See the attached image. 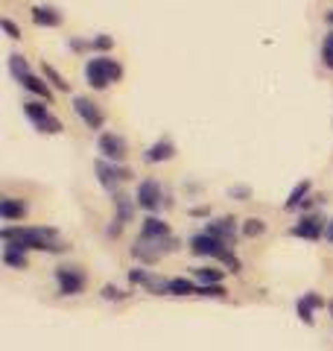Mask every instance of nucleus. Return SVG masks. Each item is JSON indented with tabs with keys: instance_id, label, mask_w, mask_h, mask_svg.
<instances>
[{
	"instance_id": "3",
	"label": "nucleus",
	"mask_w": 333,
	"mask_h": 351,
	"mask_svg": "<svg viewBox=\"0 0 333 351\" xmlns=\"http://www.w3.org/2000/svg\"><path fill=\"white\" fill-rule=\"evenodd\" d=\"M175 246H179V240H175L173 234L170 237H161V240H149V237H138L135 246H132V255H135L140 263H155L164 252H173Z\"/></svg>"
},
{
	"instance_id": "13",
	"label": "nucleus",
	"mask_w": 333,
	"mask_h": 351,
	"mask_svg": "<svg viewBox=\"0 0 333 351\" xmlns=\"http://www.w3.org/2000/svg\"><path fill=\"white\" fill-rule=\"evenodd\" d=\"M208 234H214L219 240H225V243H231V240L237 237V219L234 217H222V219H214V223L205 226Z\"/></svg>"
},
{
	"instance_id": "32",
	"label": "nucleus",
	"mask_w": 333,
	"mask_h": 351,
	"mask_svg": "<svg viewBox=\"0 0 333 351\" xmlns=\"http://www.w3.org/2000/svg\"><path fill=\"white\" fill-rule=\"evenodd\" d=\"M111 44H114V41H111L108 36H97V38L91 41V47H97V50H108Z\"/></svg>"
},
{
	"instance_id": "17",
	"label": "nucleus",
	"mask_w": 333,
	"mask_h": 351,
	"mask_svg": "<svg viewBox=\"0 0 333 351\" xmlns=\"http://www.w3.org/2000/svg\"><path fill=\"white\" fill-rule=\"evenodd\" d=\"M21 85H24L27 88V91H32V94H36V97H41V100H53V91H50V85L47 82H44L41 80V76H36V73H27L24 76V80H21Z\"/></svg>"
},
{
	"instance_id": "9",
	"label": "nucleus",
	"mask_w": 333,
	"mask_h": 351,
	"mask_svg": "<svg viewBox=\"0 0 333 351\" xmlns=\"http://www.w3.org/2000/svg\"><path fill=\"white\" fill-rule=\"evenodd\" d=\"M97 147H99V152L108 158V161H123L126 156H129V144H126V138H120V135H114V132H106V135H99V141H97Z\"/></svg>"
},
{
	"instance_id": "34",
	"label": "nucleus",
	"mask_w": 333,
	"mask_h": 351,
	"mask_svg": "<svg viewBox=\"0 0 333 351\" xmlns=\"http://www.w3.org/2000/svg\"><path fill=\"white\" fill-rule=\"evenodd\" d=\"M228 196H237V199H249L251 191H249V188H231V191H228Z\"/></svg>"
},
{
	"instance_id": "31",
	"label": "nucleus",
	"mask_w": 333,
	"mask_h": 351,
	"mask_svg": "<svg viewBox=\"0 0 333 351\" xmlns=\"http://www.w3.org/2000/svg\"><path fill=\"white\" fill-rule=\"evenodd\" d=\"M103 299H111V302H114V299H126V293L117 290L114 284H106V287H103Z\"/></svg>"
},
{
	"instance_id": "7",
	"label": "nucleus",
	"mask_w": 333,
	"mask_h": 351,
	"mask_svg": "<svg viewBox=\"0 0 333 351\" xmlns=\"http://www.w3.org/2000/svg\"><path fill=\"white\" fill-rule=\"evenodd\" d=\"M73 112L82 117V123L88 129H103V123H106L103 108H99L94 100H88V97H76V100H73Z\"/></svg>"
},
{
	"instance_id": "2",
	"label": "nucleus",
	"mask_w": 333,
	"mask_h": 351,
	"mask_svg": "<svg viewBox=\"0 0 333 351\" xmlns=\"http://www.w3.org/2000/svg\"><path fill=\"white\" fill-rule=\"evenodd\" d=\"M120 76H123V64L111 56H94L85 64V80L91 88H97V91H103L111 82H117Z\"/></svg>"
},
{
	"instance_id": "15",
	"label": "nucleus",
	"mask_w": 333,
	"mask_h": 351,
	"mask_svg": "<svg viewBox=\"0 0 333 351\" xmlns=\"http://www.w3.org/2000/svg\"><path fill=\"white\" fill-rule=\"evenodd\" d=\"M175 156V144L173 141H166V138H161V141H155V144L143 152V158H147L149 164H161V161H170Z\"/></svg>"
},
{
	"instance_id": "37",
	"label": "nucleus",
	"mask_w": 333,
	"mask_h": 351,
	"mask_svg": "<svg viewBox=\"0 0 333 351\" xmlns=\"http://www.w3.org/2000/svg\"><path fill=\"white\" fill-rule=\"evenodd\" d=\"M325 21H328V24H333V9H328V12H325Z\"/></svg>"
},
{
	"instance_id": "11",
	"label": "nucleus",
	"mask_w": 333,
	"mask_h": 351,
	"mask_svg": "<svg viewBox=\"0 0 333 351\" xmlns=\"http://www.w3.org/2000/svg\"><path fill=\"white\" fill-rule=\"evenodd\" d=\"M97 173H99V182H103V188H114L117 182L132 179V170L129 167H117V164H108V161H99L97 164Z\"/></svg>"
},
{
	"instance_id": "25",
	"label": "nucleus",
	"mask_w": 333,
	"mask_h": 351,
	"mask_svg": "<svg viewBox=\"0 0 333 351\" xmlns=\"http://www.w3.org/2000/svg\"><path fill=\"white\" fill-rule=\"evenodd\" d=\"M321 64L333 71V29L328 32L325 38H321Z\"/></svg>"
},
{
	"instance_id": "29",
	"label": "nucleus",
	"mask_w": 333,
	"mask_h": 351,
	"mask_svg": "<svg viewBox=\"0 0 333 351\" xmlns=\"http://www.w3.org/2000/svg\"><path fill=\"white\" fill-rule=\"evenodd\" d=\"M44 76H47V80H50L56 88H59V91H68V82H64L62 76H59V73H56V71L50 68V64H44Z\"/></svg>"
},
{
	"instance_id": "38",
	"label": "nucleus",
	"mask_w": 333,
	"mask_h": 351,
	"mask_svg": "<svg viewBox=\"0 0 333 351\" xmlns=\"http://www.w3.org/2000/svg\"><path fill=\"white\" fill-rule=\"evenodd\" d=\"M330 316H333V302H330Z\"/></svg>"
},
{
	"instance_id": "1",
	"label": "nucleus",
	"mask_w": 333,
	"mask_h": 351,
	"mask_svg": "<svg viewBox=\"0 0 333 351\" xmlns=\"http://www.w3.org/2000/svg\"><path fill=\"white\" fill-rule=\"evenodd\" d=\"M3 243H15L21 249H38V252H64V243L56 240V228H0Z\"/></svg>"
},
{
	"instance_id": "21",
	"label": "nucleus",
	"mask_w": 333,
	"mask_h": 351,
	"mask_svg": "<svg viewBox=\"0 0 333 351\" xmlns=\"http://www.w3.org/2000/svg\"><path fill=\"white\" fill-rule=\"evenodd\" d=\"M310 188H313V184H310L307 179L304 182H298L295 188H293V193H290V199H286V211H295V208H301L304 202H307V193H310Z\"/></svg>"
},
{
	"instance_id": "8",
	"label": "nucleus",
	"mask_w": 333,
	"mask_h": 351,
	"mask_svg": "<svg viewBox=\"0 0 333 351\" xmlns=\"http://www.w3.org/2000/svg\"><path fill=\"white\" fill-rule=\"evenodd\" d=\"M135 202L143 208V211H158L161 202H164V193H161V184L155 179H147L138 184V193H135Z\"/></svg>"
},
{
	"instance_id": "24",
	"label": "nucleus",
	"mask_w": 333,
	"mask_h": 351,
	"mask_svg": "<svg viewBox=\"0 0 333 351\" xmlns=\"http://www.w3.org/2000/svg\"><path fill=\"white\" fill-rule=\"evenodd\" d=\"M196 278L202 284H222V269H214V267H199L196 269Z\"/></svg>"
},
{
	"instance_id": "30",
	"label": "nucleus",
	"mask_w": 333,
	"mask_h": 351,
	"mask_svg": "<svg viewBox=\"0 0 333 351\" xmlns=\"http://www.w3.org/2000/svg\"><path fill=\"white\" fill-rule=\"evenodd\" d=\"M219 261L225 263V267H228L231 272H237V269H240V258H237V255H234V252H231V249H228V252H225V255H222Z\"/></svg>"
},
{
	"instance_id": "23",
	"label": "nucleus",
	"mask_w": 333,
	"mask_h": 351,
	"mask_svg": "<svg viewBox=\"0 0 333 351\" xmlns=\"http://www.w3.org/2000/svg\"><path fill=\"white\" fill-rule=\"evenodd\" d=\"M9 71H12V76L21 82V80H24V76L29 73V64H27V59H24V56H18V53H12V56H9Z\"/></svg>"
},
{
	"instance_id": "33",
	"label": "nucleus",
	"mask_w": 333,
	"mask_h": 351,
	"mask_svg": "<svg viewBox=\"0 0 333 351\" xmlns=\"http://www.w3.org/2000/svg\"><path fill=\"white\" fill-rule=\"evenodd\" d=\"M0 27H3V29L9 32V38H21L18 27H15V24H12V21H9V18H3V21H0Z\"/></svg>"
},
{
	"instance_id": "14",
	"label": "nucleus",
	"mask_w": 333,
	"mask_h": 351,
	"mask_svg": "<svg viewBox=\"0 0 333 351\" xmlns=\"http://www.w3.org/2000/svg\"><path fill=\"white\" fill-rule=\"evenodd\" d=\"M27 211H29V205L24 199H15V196H3V199H0V219H6V223L21 219Z\"/></svg>"
},
{
	"instance_id": "19",
	"label": "nucleus",
	"mask_w": 333,
	"mask_h": 351,
	"mask_svg": "<svg viewBox=\"0 0 333 351\" xmlns=\"http://www.w3.org/2000/svg\"><path fill=\"white\" fill-rule=\"evenodd\" d=\"M3 263L15 269H24L27 267V249H21L15 243H3Z\"/></svg>"
},
{
	"instance_id": "6",
	"label": "nucleus",
	"mask_w": 333,
	"mask_h": 351,
	"mask_svg": "<svg viewBox=\"0 0 333 351\" xmlns=\"http://www.w3.org/2000/svg\"><path fill=\"white\" fill-rule=\"evenodd\" d=\"M24 114L32 120V123H36L38 132H50V135H59V132H62V120H56V117L47 112V106H41V103H36V100L24 103Z\"/></svg>"
},
{
	"instance_id": "10",
	"label": "nucleus",
	"mask_w": 333,
	"mask_h": 351,
	"mask_svg": "<svg viewBox=\"0 0 333 351\" xmlns=\"http://www.w3.org/2000/svg\"><path fill=\"white\" fill-rule=\"evenodd\" d=\"M293 234H295V237H304V240L325 237V219H321L319 214H304V217L293 226Z\"/></svg>"
},
{
	"instance_id": "27",
	"label": "nucleus",
	"mask_w": 333,
	"mask_h": 351,
	"mask_svg": "<svg viewBox=\"0 0 333 351\" xmlns=\"http://www.w3.org/2000/svg\"><path fill=\"white\" fill-rule=\"evenodd\" d=\"M295 311H298V319H301L304 325H313V304H310L307 299H298Z\"/></svg>"
},
{
	"instance_id": "18",
	"label": "nucleus",
	"mask_w": 333,
	"mask_h": 351,
	"mask_svg": "<svg viewBox=\"0 0 333 351\" xmlns=\"http://www.w3.org/2000/svg\"><path fill=\"white\" fill-rule=\"evenodd\" d=\"M32 21H36L38 27H59L62 15L56 12L53 6H36V9H32Z\"/></svg>"
},
{
	"instance_id": "5",
	"label": "nucleus",
	"mask_w": 333,
	"mask_h": 351,
	"mask_svg": "<svg viewBox=\"0 0 333 351\" xmlns=\"http://www.w3.org/2000/svg\"><path fill=\"white\" fill-rule=\"evenodd\" d=\"M190 252H193V255H199V258H214V261H219L228 252V243H225V240H219V237H214V234L202 232V234H193L190 237Z\"/></svg>"
},
{
	"instance_id": "26",
	"label": "nucleus",
	"mask_w": 333,
	"mask_h": 351,
	"mask_svg": "<svg viewBox=\"0 0 333 351\" xmlns=\"http://www.w3.org/2000/svg\"><path fill=\"white\" fill-rule=\"evenodd\" d=\"M263 232H266V223L260 217H251V219L243 223V234H246V237H260Z\"/></svg>"
},
{
	"instance_id": "20",
	"label": "nucleus",
	"mask_w": 333,
	"mask_h": 351,
	"mask_svg": "<svg viewBox=\"0 0 333 351\" xmlns=\"http://www.w3.org/2000/svg\"><path fill=\"white\" fill-rule=\"evenodd\" d=\"M166 295H196L199 293V284L190 281V278H170V284H166Z\"/></svg>"
},
{
	"instance_id": "35",
	"label": "nucleus",
	"mask_w": 333,
	"mask_h": 351,
	"mask_svg": "<svg viewBox=\"0 0 333 351\" xmlns=\"http://www.w3.org/2000/svg\"><path fill=\"white\" fill-rule=\"evenodd\" d=\"M325 240H328V243H333V219H328V223H325Z\"/></svg>"
},
{
	"instance_id": "28",
	"label": "nucleus",
	"mask_w": 333,
	"mask_h": 351,
	"mask_svg": "<svg viewBox=\"0 0 333 351\" xmlns=\"http://www.w3.org/2000/svg\"><path fill=\"white\" fill-rule=\"evenodd\" d=\"M196 295H214V299H222V295H225V287H222V284H199Z\"/></svg>"
},
{
	"instance_id": "22",
	"label": "nucleus",
	"mask_w": 333,
	"mask_h": 351,
	"mask_svg": "<svg viewBox=\"0 0 333 351\" xmlns=\"http://www.w3.org/2000/svg\"><path fill=\"white\" fill-rule=\"evenodd\" d=\"M114 214H117V219H123V223H129V219L135 217V205H132L126 193H114Z\"/></svg>"
},
{
	"instance_id": "36",
	"label": "nucleus",
	"mask_w": 333,
	"mask_h": 351,
	"mask_svg": "<svg viewBox=\"0 0 333 351\" xmlns=\"http://www.w3.org/2000/svg\"><path fill=\"white\" fill-rule=\"evenodd\" d=\"M304 299H307L310 304H313V307H321V299H319V295H316V293H307V295H304Z\"/></svg>"
},
{
	"instance_id": "12",
	"label": "nucleus",
	"mask_w": 333,
	"mask_h": 351,
	"mask_svg": "<svg viewBox=\"0 0 333 351\" xmlns=\"http://www.w3.org/2000/svg\"><path fill=\"white\" fill-rule=\"evenodd\" d=\"M129 281H132V284H140V287H147V290L155 293V295L170 293V290H166V284H170V281L155 278L152 272H147V269H132V272H129Z\"/></svg>"
},
{
	"instance_id": "16",
	"label": "nucleus",
	"mask_w": 333,
	"mask_h": 351,
	"mask_svg": "<svg viewBox=\"0 0 333 351\" xmlns=\"http://www.w3.org/2000/svg\"><path fill=\"white\" fill-rule=\"evenodd\" d=\"M140 237H149V240H161V237H170V226L158 217H147L140 223Z\"/></svg>"
},
{
	"instance_id": "4",
	"label": "nucleus",
	"mask_w": 333,
	"mask_h": 351,
	"mask_svg": "<svg viewBox=\"0 0 333 351\" xmlns=\"http://www.w3.org/2000/svg\"><path fill=\"white\" fill-rule=\"evenodd\" d=\"M85 272L82 267H73V263H62L56 269V284H59V293L62 295H79L85 290Z\"/></svg>"
}]
</instances>
